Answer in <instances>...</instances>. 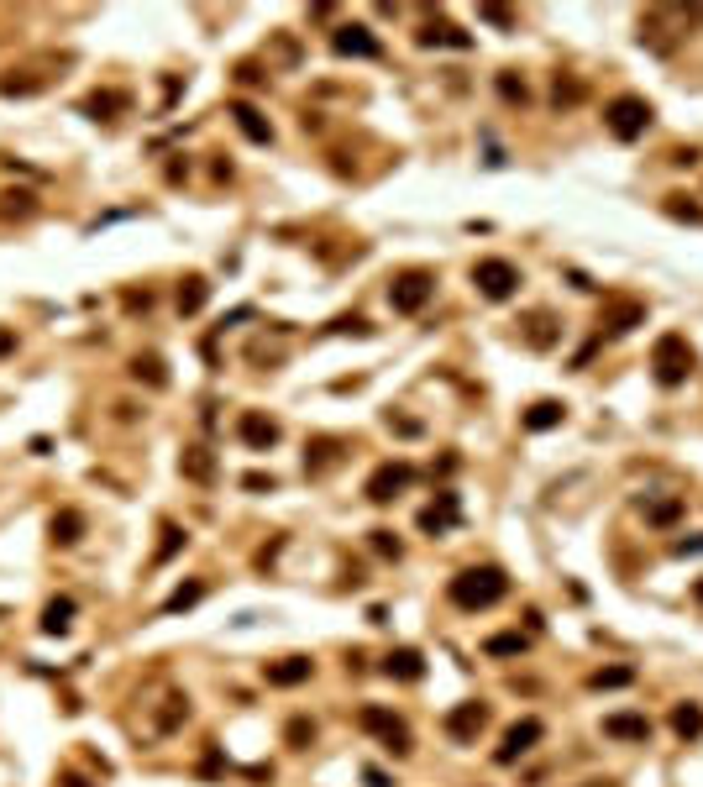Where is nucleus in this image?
Returning a JSON list of instances; mask_svg holds the SVG:
<instances>
[{"label": "nucleus", "instance_id": "obj_36", "mask_svg": "<svg viewBox=\"0 0 703 787\" xmlns=\"http://www.w3.org/2000/svg\"><path fill=\"white\" fill-rule=\"evenodd\" d=\"M373 552L399 562V552H405V546H399V536H394V530H373Z\"/></svg>", "mask_w": 703, "mask_h": 787}, {"label": "nucleus", "instance_id": "obj_18", "mask_svg": "<svg viewBox=\"0 0 703 787\" xmlns=\"http://www.w3.org/2000/svg\"><path fill=\"white\" fill-rule=\"evenodd\" d=\"M420 48H472V37L457 32L452 21H425L420 27Z\"/></svg>", "mask_w": 703, "mask_h": 787}, {"label": "nucleus", "instance_id": "obj_39", "mask_svg": "<svg viewBox=\"0 0 703 787\" xmlns=\"http://www.w3.org/2000/svg\"><path fill=\"white\" fill-rule=\"evenodd\" d=\"M241 489H252V494H263V489H268V494H273V473H268V478H263V473H247V478H241Z\"/></svg>", "mask_w": 703, "mask_h": 787}, {"label": "nucleus", "instance_id": "obj_1", "mask_svg": "<svg viewBox=\"0 0 703 787\" xmlns=\"http://www.w3.org/2000/svg\"><path fill=\"white\" fill-rule=\"evenodd\" d=\"M504 593H509V577H504V567H494V562L462 567V572L446 583V599H452L457 609H468V615H478V609H494Z\"/></svg>", "mask_w": 703, "mask_h": 787}, {"label": "nucleus", "instance_id": "obj_26", "mask_svg": "<svg viewBox=\"0 0 703 787\" xmlns=\"http://www.w3.org/2000/svg\"><path fill=\"white\" fill-rule=\"evenodd\" d=\"M672 730L683 735V740H699L703 735V704H677V709H672Z\"/></svg>", "mask_w": 703, "mask_h": 787}, {"label": "nucleus", "instance_id": "obj_35", "mask_svg": "<svg viewBox=\"0 0 703 787\" xmlns=\"http://www.w3.org/2000/svg\"><path fill=\"white\" fill-rule=\"evenodd\" d=\"M200 593H205V583H184L174 599L163 604V615H178V609H189V604H200Z\"/></svg>", "mask_w": 703, "mask_h": 787}, {"label": "nucleus", "instance_id": "obj_23", "mask_svg": "<svg viewBox=\"0 0 703 787\" xmlns=\"http://www.w3.org/2000/svg\"><path fill=\"white\" fill-rule=\"evenodd\" d=\"M48 530H53V546H74V541L84 536V514H79V509H59Z\"/></svg>", "mask_w": 703, "mask_h": 787}, {"label": "nucleus", "instance_id": "obj_12", "mask_svg": "<svg viewBox=\"0 0 703 787\" xmlns=\"http://www.w3.org/2000/svg\"><path fill=\"white\" fill-rule=\"evenodd\" d=\"M641 321H645V305H641V299H620V305H609V310H604V331H598V341L630 337Z\"/></svg>", "mask_w": 703, "mask_h": 787}, {"label": "nucleus", "instance_id": "obj_10", "mask_svg": "<svg viewBox=\"0 0 703 787\" xmlns=\"http://www.w3.org/2000/svg\"><path fill=\"white\" fill-rule=\"evenodd\" d=\"M236 436L247 441L252 451H268V447H279V420H268L263 409H241V420H236Z\"/></svg>", "mask_w": 703, "mask_h": 787}, {"label": "nucleus", "instance_id": "obj_16", "mask_svg": "<svg viewBox=\"0 0 703 787\" xmlns=\"http://www.w3.org/2000/svg\"><path fill=\"white\" fill-rule=\"evenodd\" d=\"M457 514H462L457 494H441L430 509H420V530H425V536H441V530H452V525H457Z\"/></svg>", "mask_w": 703, "mask_h": 787}, {"label": "nucleus", "instance_id": "obj_42", "mask_svg": "<svg viewBox=\"0 0 703 787\" xmlns=\"http://www.w3.org/2000/svg\"><path fill=\"white\" fill-rule=\"evenodd\" d=\"M59 783H63V787H90L84 777H79V772H59Z\"/></svg>", "mask_w": 703, "mask_h": 787}, {"label": "nucleus", "instance_id": "obj_37", "mask_svg": "<svg viewBox=\"0 0 703 787\" xmlns=\"http://www.w3.org/2000/svg\"><path fill=\"white\" fill-rule=\"evenodd\" d=\"M310 740H315V725H310V719H294L289 725V745H310Z\"/></svg>", "mask_w": 703, "mask_h": 787}, {"label": "nucleus", "instance_id": "obj_17", "mask_svg": "<svg viewBox=\"0 0 703 787\" xmlns=\"http://www.w3.org/2000/svg\"><path fill=\"white\" fill-rule=\"evenodd\" d=\"M383 672L394 677V682H420V677H425V656H420L415 646H399V651L383 656Z\"/></svg>", "mask_w": 703, "mask_h": 787}, {"label": "nucleus", "instance_id": "obj_20", "mask_svg": "<svg viewBox=\"0 0 703 787\" xmlns=\"http://www.w3.org/2000/svg\"><path fill=\"white\" fill-rule=\"evenodd\" d=\"M562 420H567V404H557V399H535L520 425H525V431H551V425H562Z\"/></svg>", "mask_w": 703, "mask_h": 787}, {"label": "nucleus", "instance_id": "obj_21", "mask_svg": "<svg viewBox=\"0 0 703 787\" xmlns=\"http://www.w3.org/2000/svg\"><path fill=\"white\" fill-rule=\"evenodd\" d=\"M205 299H210V283L200 279V274H189V279L178 283V315H200Z\"/></svg>", "mask_w": 703, "mask_h": 787}, {"label": "nucleus", "instance_id": "obj_27", "mask_svg": "<svg viewBox=\"0 0 703 787\" xmlns=\"http://www.w3.org/2000/svg\"><path fill=\"white\" fill-rule=\"evenodd\" d=\"M74 624V599H48L43 609V635H63Z\"/></svg>", "mask_w": 703, "mask_h": 787}, {"label": "nucleus", "instance_id": "obj_2", "mask_svg": "<svg viewBox=\"0 0 703 787\" xmlns=\"http://www.w3.org/2000/svg\"><path fill=\"white\" fill-rule=\"evenodd\" d=\"M693 368H699V352L688 346L683 331L656 337V346H651V378H656L661 389H683V384L693 378Z\"/></svg>", "mask_w": 703, "mask_h": 787}, {"label": "nucleus", "instance_id": "obj_11", "mask_svg": "<svg viewBox=\"0 0 703 787\" xmlns=\"http://www.w3.org/2000/svg\"><path fill=\"white\" fill-rule=\"evenodd\" d=\"M331 48H336L342 58H383V43H378L367 27H357V21L331 32Z\"/></svg>", "mask_w": 703, "mask_h": 787}, {"label": "nucleus", "instance_id": "obj_41", "mask_svg": "<svg viewBox=\"0 0 703 787\" xmlns=\"http://www.w3.org/2000/svg\"><path fill=\"white\" fill-rule=\"evenodd\" d=\"M11 352H16V331H5V326H0V357H11Z\"/></svg>", "mask_w": 703, "mask_h": 787}, {"label": "nucleus", "instance_id": "obj_19", "mask_svg": "<svg viewBox=\"0 0 703 787\" xmlns=\"http://www.w3.org/2000/svg\"><path fill=\"white\" fill-rule=\"evenodd\" d=\"M604 735H609V740H651V719H645V714H609V719H604Z\"/></svg>", "mask_w": 703, "mask_h": 787}, {"label": "nucleus", "instance_id": "obj_9", "mask_svg": "<svg viewBox=\"0 0 703 787\" xmlns=\"http://www.w3.org/2000/svg\"><path fill=\"white\" fill-rule=\"evenodd\" d=\"M441 725H446V735H452V740H462V745H468V740H478V735L488 730V704H478V698H468V704H452Z\"/></svg>", "mask_w": 703, "mask_h": 787}, {"label": "nucleus", "instance_id": "obj_5", "mask_svg": "<svg viewBox=\"0 0 703 787\" xmlns=\"http://www.w3.org/2000/svg\"><path fill=\"white\" fill-rule=\"evenodd\" d=\"M430 294H436V274H425V268H405V274L389 279V305H394V315H420Z\"/></svg>", "mask_w": 703, "mask_h": 787}, {"label": "nucleus", "instance_id": "obj_25", "mask_svg": "<svg viewBox=\"0 0 703 787\" xmlns=\"http://www.w3.org/2000/svg\"><path fill=\"white\" fill-rule=\"evenodd\" d=\"M336 457H342V441L320 436V441H310V447H304V473H326Z\"/></svg>", "mask_w": 703, "mask_h": 787}, {"label": "nucleus", "instance_id": "obj_7", "mask_svg": "<svg viewBox=\"0 0 703 787\" xmlns=\"http://www.w3.org/2000/svg\"><path fill=\"white\" fill-rule=\"evenodd\" d=\"M415 478H420V473H415V462H383V467H373V473H367L362 494H367L373 505H394Z\"/></svg>", "mask_w": 703, "mask_h": 787}, {"label": "nucleus", "instance_id": "obj_43", "mask_svg": "<svg viewBox=\"0 0 703 787\" xmlns=\"http://www.w3.org/2000/svg\"><path fill=\"white\" fill-rule=\"evenodd\" d=\"M693 604H699V609H703V577H699V583H693Z\"/></svg>", "mask_w": 703, "mask_h": 787}, {"label": "nucleus", "instance_id": "obj_22", "mask_svg": "<svg viewBox=\"0 0 703 787\" xmlns=\"http://www.w3.org/2000/svg\"><path fill=\"white\" fill-rule=\"evenodd\" d=\"M131 378L147 384V389H163V384H169V368H163L158 352H147V357H131Z\"/></svg>", "mask_w": 703, "mask_h": 787}, {"label": "nucleus", "instance_id": "obj_4", "mask_svg": "<svg viewBox=\"0 0 703 787\" xmlns=\"http://www.w3.org/2000/svg\"><path fill=\"white\" fill-rule=\"evenodd\" d=\"M472 283H478V294H483L488 305H504V299H515V289H520V268H515L509 258H478V263H472Z\"/></svg>", "mask_w": 703, "mask_h": 787}, {"label": "nucleus", "instance_id": "obj_38", "mask_svg": "<svg viewBox=\"0 0 703 787\" xmlns=\"http://www.w3.org/2000/svg\"><path fill=\"white\" fill-rule=\"evenodd\" d=\"M478 16H483V21H494V27H515V16H509V11H499V5H483Z\"/></svg>", "mask_w": 703, "mask_h": 787}, {"label": "nucleus", "instance_id": "obj_6", "mask_svg": "<svg viewBox=\"0 0 703 787\" xmlns=\"http://www.w3.org/2000/svg\"><path fill=\"white\" fill-rule=\"evenodd\" d=\"M357 725L367 735H378L394 756H410V725H405L399 714H389V709H378V704H362V709H357Z\"/></svg>", "mask_w": 703, "mask_h": 787}, {"label": "nucleus", "instance_id": "obj_13", "mask_svg": "<svg viewBox=\"0 0 703 787\" xmlns=\"http://www.w3.org/2000/svg\"><path fill=\"white\" fill-rule=\"evenodd\" d=\"M232 121H236V131H241L247 142H257V147H268V142H273V126H268V115L257 111V106L236 100V106H232Z\"/></svg>", "mask_w": 703, "mask_h": 787}, {"label": "nucleus", "instance_id": "obj_40", "mask_svg": "<svg viewBox=\"0 0 703 787\" xmlns=\"http://www.w3.org/2000/svg\"><path fill=\"white\" fill-rule=\"evenodd\" d=\"M672 552H677V557H693V552H703V536H693V541H677Z\"/></svg>", "mask_w": 703, "mask_h": 787}, {"label": "nucleus", "instance_id": "obj_14", "mask_svg": "<svg viewBox=\"0 0 703 787\" xmlns=\"http://www.w3.org/2000/svg\"><path fill=\"white\" fill-rule=\"evenodd\" d=\"M315 677V662L310 656H284V662H268V688H299Z\"/></svg>", "mask_w": 703, "mask_h": 787}, {"label": "nucleus", "instance_id": "obj_15", "mask_svg": "<svg viewBox=\"0 0 703 787\" xmlns=\"http://www.w3.org/2000/svg\"><path fill=\"white\" fill-rule=\"evenodd\" d=\"M178 473H184L189 483L210 489V483H216V451H205V447H184V457H178Z\"/></svg>", "mask_w": 703, "mask_h": 787}, {"label": "nucleus", "instance_id": "obj_31", "mask_svg": "<svg viewBox=\"0 0 703 787\" xmlns=\"http://www.w3.org/2000/svg\"><path fill=\"white\" fill-rule=\"evenodd\" d=\"M525 635H488V640H483V651H488V656H525Z\"/></svg>", "mask_w": 703, "mask_h": 787}, {"label": "nucleus", "instance_id": "obj_28", "mask_svg": "<svg viewBox=\"0 0 703 787\" xmlns=\"http://www.w3.org/2000/svg\"><path fill=\"white\" fill-rule=\"evenodd\" d=\"M494 90H499V95H504L509 106H530V84L520 79V74H515V68H504V74L494 79Z\"/></svg>", "mask_w": 703, "mask_h": 787}, {"label": "nucleus", "instance_id": "obj_24", "mask_svg": "<svg viewBox=\"0 0 703 787\" xmlns=\"http://www.w3.org/2000/svg\"><path fill=\"white\" fill-rule=\"evenodd\" d=\"M645 525H656V530H672L677 520H683V499H645Z\"/></svg>", "mask_w": 703, "mask_h": 787}, {"label": "nucleus", "instance_id": "obj_30", "mask_svg": "<svg viewBox=\"0 0 703 787\" xmlns=\"http://www.w3.org/2000/svg\"><path fill=\"white\" fill-rule=\"evenodd\" d=\"M126 106H131V100H126L121 90H95V95L84 100V111L90 115H111V111H126Z\"/></svg>", "mask_w": 703, "mask_h": 787}, {"label": "nucleus", "instance_id": "obj_8", "mask_svg": "<svg viewBox=\"0 0 703 787\" xmlns=\"http://www.w3.org/2000/svg\"><path fill=\"white\" fill-rule=\"evenodd\" d=\"M541 740H546V725H541V719H515V725L504 730V740H499L494 761H499V767H515V761H520V756H530Z\"/></svg>", "mask_w": 703, "mask_h": 787}, {"label": "nucleus", "instance_id": "obj_34", "mask_svg": "<svg viewBox=\"0 0 703 787\" xmlns=\"http://www.w3.org/2000/svg\"><path fill=\"white\" fill-rule=\"evenodd\" d=\"M551 100H557V106H578V100H583V79H567V74H557V90H551Z\"/></svg>", "mask_w": 703, "mask_h": 787}, {"label": "nucleus", "instance_id": "obj_29", "mask_svg": "<svg viewBox=\"0 0 703 787\" xmlns=\"http://www.w3.org/2000/svg\"><path fill=\"white\" fill-rule=\"evenodd\" d=\"M525 341L535 346V352H546V346L557 341V321H551L546 310H535V315H530V331H525Z\"/></svg>", "mask_w": 703, "mask_h": 787}, {"label": "nucleus", "instance_id": "obj_32", "mask_svg": "<svg viewBox=\"0 0 703 787\" xmlns=\"http://www.w3.org/2000/svg\"><path fill=\"white\" fill-rule=\"evenodd\" d=\"M189 541V530H178V525H163V546H158V557H153V567H163V562H174L178 557V546Z\"/></svg>", "mask_w": 703, "mask_h": 787}, {"label": "nucleus", "instance_id": "obj_33", "mask_svg": "<svg viewBox=\"0 0 703 787\" xmlns=\"http://www.w3.org/2000/svg\"><path fill=\"white\" fill-rule=\"evenodd\" d=\"M630 682H636V672H630V667H604V672L588 677V688H630Z\"/></svg>", "mask_w": 703, "mask_h": 787}, {"label": "nucleus", "instance_id": "obj_3", "mask_svg": "<svg viewBox=\"0 0 703 787\" xmlns=\"http://www.w3.org/2000/svg\"><path fill=\"white\" fill-rule=\"evenodd\" d=\"M651 100L645 95H614L609 106H604V126H609V137L614 142H636L645 137V126H651Z\"/></svg>", "mask_w": 703, "mask_h": 787}]
</instances>
